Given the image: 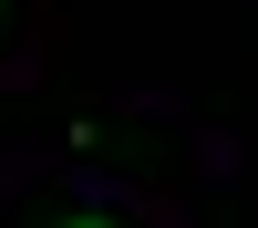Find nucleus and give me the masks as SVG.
Listing matches in <instances>:
<instances>
[{
	"label": "nucleus",
	"mask_w": 258,
	"mask_h": 228,
	"mask_svg": "<svg viewBox=\"0 0 258 228\" xmlns=\"http://www.w3.org/2000/svg\"><path fill=\"white\" fill-rule=\"evenodd\" d=\"M41 228H114V218H41Z\"/></svg>",
	"instance_id": "f257e3e1"
}]
</instances>
